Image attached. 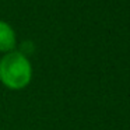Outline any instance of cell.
Wrapping results in <instances>:
<instances>
[{
    "label": "cell",
    "mask_w": 130,
    "mask_h": 130,
    "mask_svg": "<svg viewBox=\"0 0 130 130\" xmlns=\"http://www.w3.org/2000/svg\"><path fill=\"white\" fill-rule=\"evenodd\" d=\"M15 45L14 29L7 23L0 21V52H9Z\"/></svg>",
    "instance_id": "obj_2"
},
{
    "label": "cell",
    "mask_w": 130,
    "mask_h": 130,
    "mask_svg": "<svg viewBox=\"0 0 130 130\" xmlns=\"http://www.w3.org/2000/svg\"><path fill=\"white\" fill-rule=\"evenodd\" d=\"M32 69L21 52H9L0 60V81L10 90H21L31 81Z\"/></svg>",
    "instance_id": "obj_1"
}]
</instances>
